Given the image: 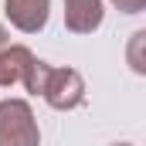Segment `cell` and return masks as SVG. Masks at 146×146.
Segmentation results:
<instances>
[{"label": "cell", "mask_w": 146, "mask_h": 146, "mask_svg": "<svg viewBox=\"0 0 146 146\" xmlns=\"http://www.w3.org/2000/svg\"><path fill=\"white\" fill-rule=\"evenodd\" d=\"M24 88L31 95H41L54 112H72L85 102V78H82V72H75L68 65L65 68L48 65L41 58H34L31 72L24 78Z\"/></svg>", "instance_id": "cell-1"}, {"label": "cell", "mask_w": 146, "mask_h": 146, "mask_svg": "<svg viewBox=\"0 0 146 146\" xmlns=\"http://www.w3.org/2000/svg\"><path fill=\"white\" fill-rule=\"evenodd\" d=\"M0 146H41V129L27 99L0 102Z\"/></svg>", "instance_id": "cell-2"}, {"label": "cell", "mask_w": 146, "mask_h": 146, "mask_svg": "<svg viewBox=\"0 0 146 146\" xmlns=\"http://www.w3.org/2000/svg\"><path fill=\"white\" fill-rule=\"evenodd\" d=\"M3 14L21 34H37L51 17V0H3Z\"/></svg>", "instance_id": "cell-3"}, {"label": "cell", "mask_w": 146, "mask_h": 146, "mask_svg": "<svg viewBox=\"0 0 146 146\" xmlns=\"http://www.w3.org/2000/svg\"><path fill=\"white\" fill-rule=\"evenodd\" d=\"M106 0H65V27L72 34H92L102 27Z\"/></svg>", "instance_id": "cell-4"}, {"label": "cell", "mask_w": 146, "mask_h": 146, "mask_svg": "<svg viewBox=\"0 0 146 146\" xmlns=\"http://www.w3.org/2000/svg\"><path fill=\"white\" fill-rule=\"evenodd\" d=\"M34 51L27 44H7L0 51V88H10V85H24V78L34 65Z\"/></svg>", "instance_id": "cell-5"}, {"label": "cell", "mask_w": 146, "mask_h": 146, "mask_svg": "<svg viewBox=\"0 0 146 146\" xmlns=\"http://www.w3.org/2000/svg\"><path fill=\"white\" fill-rule=\"evenodd\" d=\"M143 41H146V31H136L133 41H129V65H133V72H136V75H146V61H143V54H139Z\"/></svg>", "instance_id": "cell-6"}, {"label": "cell", "mask_w": 146, "mask_h": 146, "mask_svg": "<svg viewBox=\"0 0 146 146\" xmlns=\"http://www.w3.org/2000/svg\"><path fill=\"white\" fill-rule=\"evenodd\" d=\"M109 3L122 14H143L146 10V0H109Z\"/></svg>", "instance_id": "cell-7"}, {"label": "cell", "mask_w": 146, "mask_h": 146, "mask_svg": "<svg viewBox=\"0 0 146 146\" xmlns=\"http://www.w3.org/2000/svg\"><path fill=\"white\" fill-rule=\"evenodd\" d=\"M7 44H10V34H7V27H3V24H0V51H3V48H7Z\"/></svg>", "instance_id": "cell-8"}, {"label": "cell", "mask_w": 146, "mask_h": 146, "mask_svg": "<svg viewBox=\"0 0 146 146\" xmlns=\"http://www.w3.org/2000/svg\"><path fill=\"white\" fill-rule=\"evenodd\" d=\"M112 146H133V143H112Z\"/></svg>", "instance_id": "cell-9"}]
</instances>
